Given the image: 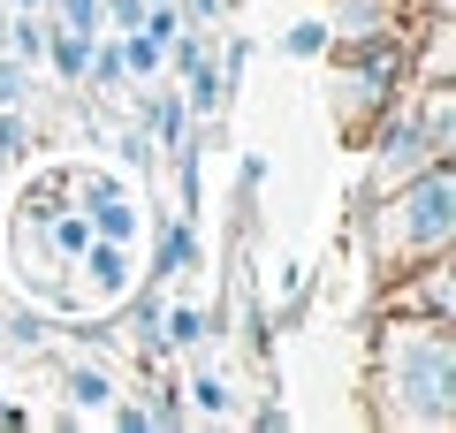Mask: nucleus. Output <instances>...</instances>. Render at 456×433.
I'll return each instance as SVG.
<instances>
[{
    "mask_svg": "<svg viewBox=\"0 0 456 433\" xmlns=\"http://www.w3.org/2000/svg\"><path fill=\"white\" fill-rule=\"evenodd\" d=\"M23 144H31V129L16 114H0V160H23Z\"/></svg>",
    "mask_w": 456,
    "mask_h": 433,
    "instance_id": "nucleus-19",
    "label": "nucleus"
},
{
    "mask_svg": "<svg viewBox=\"0 0 456 433\" xmlns=\"http://www.w3.org/2000/svg\"><path fill=\"white\" fill-rule=\"evenodd\" d=\"M160 327H167V350H198V342H206V312L198 305H183V312H160Z\"/></svg>",
    "mask_w": 456,
    "mask_h": 433,
    "instance_id": "nucleus-7",
    "label": "nucleus"
},
{
    "mask_svg": "<svg viewBox=\"0 0 456 433\" xmlns=\"http://www.w3.org/2000/svg\"><path fill=\"white\" fill-rule=\"evenodd\" d=\"M8 53L16 61H38L46 53V23H8Z\"/></svg>",
    "mask_w": 456,
    "mask_h": 433,
    "instance_id": "nucleus-15",
    "label": "nucleus"
},
{
    "mask_svg": "<svg viewBox=\"0 0 456 433\" xmlns=\"http://www.w3.org/2000/svg\"><path fill=\"white\" fill-rule=\"evenodd\" d=\"M99 16H114V23H122V31H130V23L145 16V0H99Z\"/></svg>",
    "mask_w": 456,
    "mask_h": 433,
    "instance_id": "nucleus-21",
    "label": "nucleus"
},
{
    "mask_svg": "<svg viewBox=\"0 0 456 433\" xmlns=\"http://www.w3.org/2000/svg\"><path fill=\"white\" fill-rule=\"evenodd\" d=\"M23 8H38V0H23Z\"/></svg>",
    "mask_w": 456,
    "mask_h": 433,
    "instance_id": "nucleus-23",
    "label": "nucleus"
},
{
    "mask_svg": "<svg viewBox=\"0 0 456 433\" xmlns=\"http://www.w3.org/2000/svg\"><path fill=\"white\" fill-rule=\"evenodd\" d=\"M77 258H84V282H92V297H107V305H114V297H130V251H122L114 236H92Z\"/></svg>",
    "mask_w": 456,
    "mask_h": 433,
    "instance_id": "nucleus-3",
    "label": "nucleus"
},
{
    "mask_svg": "<svg viewBox=\"0 0 456 433\" xmlns=\"http://www.w3.org/2000/svg\"><path fill=\"white\" fill-rule=\"evenodd\" d=\"M61 23H69V31H92V38H99V0H61Z\"/></svg>",
    "mask_w": 456,
    "mask_h": 433,
    "instance_id": "nucleus-18",
    "label": "nucleus"
},
{
    "mask_svg": "<svg viewBox=\"0 0 456 433\" xmlns=\"http://www.w3.org/2000/svg\"><path fill=\"white\" fill-rule=\"evenodd\" d=\"M46 53H53V69L77 84V77H84V61H92V31H69V23H61V38L46 31Z\"/></svg>",
    "mask_w": 456,
    "mask_h": 433,
    "instance_id": "nucleus-5",
    "label": "nucleus"
},
{
    "mask_svg": "<svg viewBox=\"0 0 456 433\" xmlns=\"http://www.w3.org/2000/svg\"><path fill=\"white\" fill-rule=\"evenodd\" d=\"M183 77H191V107H198V114H213V107H221V77H213V61L183 69Z\"/></svg>",
    "mask_w": 456,
    "mask_h": 433,
    "instance_id": "nucleus-13",
    "label": "nucleus"
},
{
    "mask_svg": "<svg viewBox=\"0 0 456 433\" xmlns=\"http://www.w3.org/2000/svg\"><path fill=\"white\" fill-rule=\"evenodd\" d=\"M289 53H327V23H297V31H289Z\"/></svg>",
    "mask_w": 456,
    "mask_h": 433,
    "instance_id": "nucleus-20",
    "label": "nucleus"
},
{
    "mask_svg": "<svg viewBox=\"0 0 456 433\" xmlns=\"http://www.w3.org/2000/svg\"><path fill=\"white\" fill-rule=\"evenodd\" d=\"M456 236V176L449 160H426L411 183L380 191L373 213V266L380 274H411L419 258H441Z\"/></svg>",
    "mask_w": 456,
    "mask_h": 433,
    "instance_id": "nucleus-2",
    "label": "nucleus"
},
{
    "mask_svg": "<svg viewBox=\"0 0 456 433\" xmlns=\"http://www.w3.org/2000/svg\"><path fill=\"white\" fill-rule=\"evenodd\" d=\"M69 403H77V411H107L114 403V372L107 365H69Z\"/></svg>",
    "mask_w": 456,
    "mask_h": 433,
    "instance_id": "nucleus-4",
    "label": "nucleus"
},
{
    "mask_svg": "<svg viewBox=\"0 0 456 433\" xmlns=\"http://www.w3.org/2000/svg\"><path fill=\"white\" fill-rule=\"evenodd\" d=\"M221 8H228V0H191V16H221Z\"/></svg>",
    "mask_w": 456,
    "mask_h": 433,
    "instance_id": "nucleus-22",
    "label": "nucleus"
},
{
    "mask_svg": "<svg viewBox=\"0 0 456 433\" xmlns=\"http://www.w3.org/2000/svg\"><path fill=\"white\" fill-rule=\"evenodd\" d=\"M145 122L160 129V144H183V107H175V99H152V107H145Z\"/></svg>",
    "mask_w": 456,
    "mask_h": 433,
    "instance_id": "nucleus-16",
    "label": "nucleus"
},
{
    "mask_svg": "<svg viewBox=\"0 0 456 433\" xmlns=\"http://www.w3.org/2000/svg\"><path fill=\"white\" fill-rule=\"evenodd\" d=\"M92 198H99V236H114V243H130V236H137V213L122 206V198H114L107 183H92Z\"/></svg>",
    "mask_w": 456,
    "mask_h": 433,
    "instance_id": "nucleus-6",
    "label": "nucleus"
},
{
    "mask_svg": "<svg viewBox=\"0 0 456 433\" xmlns=\"http://www.w3.org/2000/svg\"><path fill=\"white\" fill-rule=\"evenodd\" d=\"M137 350H160V297H152V289H145V297H137Z\"/></svg>",
    "mask_w": 456,
    "mask_h": 433,
    "instance_id": "nucleus-14",
    "label": "nucleus"
},
{
    "mask_svg": "<svg viewBox=\"0 0 456 433\" xmlns=\"http://www.w3.org/2000/svg\"><path fill=\"white\" fill-rule=\"evenodd\" d=\"M84 77H99V84L114 92V84L130 77V61H122V46H92V61H84Z\"/></svg>",
    "mask_w": 456,
    "mask_h": 433,
    "instance_id": "nucleus-12",
    "label": "nucleus"
},
{
    "mask_svg": "<svg viewBox=\"0 0 456 433\" xmlns=\"http://www.w3.org/2000/svg\"><path fill=\"white\" fill-rule=\"evenodd\" d=\"M122 61H130V69H137V77H152V69H160V61H167V38H152V31H145V23H130V46H122Z\"/></svg>",
    "mask_w": 456,
    "mask_h": 433,
    "instance_id": "nucleus-8",
    "label": "nucleus"
},
{
    "mask_svg": "<svg viewBox=\"0 0 456 433\" xmlns=\"http://www.w3.org/2000/svg\"><path fill=\"white\" fill-rule=\"evenodd\" d=\"M191 403H198V418H228V403H236V396H228L221 372H191Z\"/></svg>",
    "mask_w": 456,
    "mask_h": 433,
    "instance_id": "nucleus-9",
    "label": "nucleus"
},
{
    "mask_svg": "<svg viewBox=\"0 0 456 433\" xmlns=\"http://www.w3.org/2000/svg\"><path fill=\"white\" fill-rule=\"evenodd\" d=\"M46 228H53V251L61 258H77L84 243H92V221H77V213H46Z\"/></svg>",
    "mask_w": 456,
    "mask_h": 433,
    "instance_id": "nucleus-10",
    "label": "nucleus"
},
{
    "mask_svg": "<svg viewBox=\"0 0 456 433\" xmlns=\"http://www.w3.org/2000/svg\"><path fill=\"white\" fill-rule=\"evenodd\" d=\"M373 396L388 426H449L456 418V342L449 320H426V312H395L380 327L373 350Z\"/></svg>",
    "mask_w": 456,
    "mask_h": 433,
    "instance_id": "nucleus-1",
    "label": "nucleus"
},
{
    "mask_svg": "<svg viewBox=\"0 0 456 433\" xmlns=\"http://www.w3.org/2000/svg\"><path fill=\"white\" fill-rule=\"evenodd\" d=\"M175 266H191V228H167V236H160V258H152V282H167Z\"/></svg>",
    "mask_w": 456,
    "mask_h": 433,
    "instance_id": "nucleus-11",
    "label": "nucleus"
},
{
    "mask_svg": "<svg viewBox=\"0 0 456 433\" xmlns=\"http://www.w3.org/2000/svg\"><path fill=\"white\" fill-rule=\"evenodd\" d=\"M23 84H31V61H16V53H8V61H0V107H16Z\"/></svg>",
    "mask_w": 456,
    "mask_h": 433,
    "instance_id": "nucleus-17",
    "label": "nucleus"
}]
</instances>
